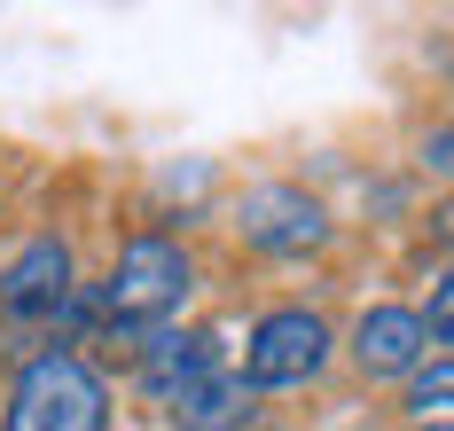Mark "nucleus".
<instances>
[{"instance_id": "1a4fd4ad", "label": "nucleus", "mask_w": 454, "mask_h": 431, "mask_svg": "<svg viewBox=\"0 0 454 431\" xmlns=\"http://www.w3.org/2000/svg\"><path fill=\"white\" fill-rule=\"evenodd\" d=\"M408 416H415V431L454 424V353H431V361L408 377Z\"/></svg>"}, {"instance_id": "6e6552de", "label": "nucleus", "mask_w": 454, "mask_h": 431, "mask_svg": "<svg viewBox=\"0 0 454 431\" xmlns=\"http://www.w3.org/2000/svg\"><path fill=\"white\" fill-rule=\"evenodd\" d=\"M251 408H259V392L243 369H212L204 384H188L181 400L165 408V424L173 431H243L251 424Z\"/></svg>"}, {"instance_id": "20e7f679", "label": "nucleus", "mask_w": 454, "mask_h": 431, "mask_svg": "<svg viewBox=\"0 0 454 431\" xmlns=\"http://www.w3.org/2000/svg\"><path fill=\"white\" fill-rule=\"evenodd\" d=\"M353 369L368 384L384 377H415L423 361H431V330H423V306H400V298H384V306H361V322H353Z\"/></svg>"}, {"instance_id": "39448f33", "label": "nucleus", "mask_w": 454, "mask_h": 431, "mask_svg": "<svg viewBox=\"0 0 454 431\" xmlns=\"http://www.w3.org/2000/svg\"><path fill=\"white\" fill-rule=\"evenodd\" d=\"M71 243L63 236H32L16 259H8V275H0V314L8 322H55L63 306H71Z\"/></svg>"}, {"instance_id": "f8f14e48", "label": "nucleus", "mask_w": 454, "mask_h": 431, "mask_svg": "<svg viewBox=\"0 0 454 431\" xmlns=\"http://www.w3.org/2000/svg\"><path fill=\"white\" fill-rule=\"evenodd\" d=\"M439 431H454V424H439Z\"/></svg>"}, {"instance_id": "9b49d317", "label": "nucleus", "mask_w": 454, "mask_h": 431, "mask_svg": "<svg viewBox=\"0 0 454 431\" xmlns=\"http://www.w3.org/2000/svg\"><path fill=\"white\" fill-rule=\"evenodd\" d=\"M423 165H431V173H447V181H454V126H447V134H431V142H423Z\"/></svg>"}, {"instance_id": "f03ea898", "label": "nucleus", "mask_w": 454, "mask_h": 431, "mask_svg": "<svg viewBox=\"0 0 454 431\" xmlns=\"http://www.w3.org/2000/svg\"><path fill=\"white\" fill-rule=\"evenodd\" d=\"M196 290V267H188V251L173 236H126V251H118V267H110V283H102V322L110 330H157L165 314H181V298Z\"/></svg>"}, {"instance_id": "9d476101", "label": "nucleus", "mask_w": 454, "mask_h": 431, "mask_svg": "<svg viewBox=\"0 0 454 431\" xmlns=\"http://www.w3.org/2000/svg\"><path fill=\"white\" fill-rule=\"evenodd\" d=\"M423 330H431V345H454V267H439V283H431Z\"/></svg>"}, {"instance_id": "f257e3e1", "label": "nucleus", "mask_w": 454, "mask_h": 431, "mask_svg": "<svg viewBox=\"0 0 454 431\" xmlns=\"http://www.w3.org/2000/svg\"><path fill=\"white\" fill-rule=\"evenodd\" d=\"M0 431H110V384L71 345H47L16 369Z\"/></svg>"}, {"instance_id": "7ed1b4c3", "label": "nucleus", "mask_w": 454, "mask_h": 431, "mask_svg": "<svg viewBox=\"0 0 454 431\" xmlns=\"http://www.w3.org/2000/svg\"><path fill=\"white\" fill-rule=\"evenodd\" d=\"M329 353H337V330L314 306H267L243 337V377L251 392H298L329 369Z\"/></svg>"}, {"instance_id": "0eeeda50", "label": "nucleus", "mask_w": 454, "mask_h": 431, "mask_svg": "<svg viewBox=\"0 0 454 431\" xmlns=\"http://www.w3.org/2000/svg\"><path fill=\"white\" fill-rule=\"evenodd\" d=\"M212 369H220V337L212 330H181V337H149L141 345V392L157 408H173L188 384H204Z\"/></svg>"}, {"instance_id": "423d86ee", "label": "nucleus", "mask_w": 454, "mask_h": 431, "mask_svg": "<svg viewBox=\"0 0 454 431\" xmlns=\"http://www.w3.org/2000/svg\"><path fill=\"white\" fill-rule=\"evenodd\" d=\"M243 243L267 251V259H298V251H321L329 243V220L306 189L274 181V189H251L243 196Z\"/></svg>"}]
</instances>
